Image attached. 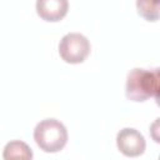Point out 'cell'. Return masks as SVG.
<instances>
[{
	"mask_svg": "<svg viewBox=\"0 0 160 160\" xmlns=\"http://www.w3.org/2000/svg\"><path fill=\"white\" fill-rule=\"evenodd\" d=\"M90 41L80 32H69L59 42V55L68 64H80L90 54Z\"/></svg>",
	"mask_w": 160,
	"mask_h": 160,
	"instance_id": "cell-3",
	"label": "cell"
},
{
	"mask_svg": "<svg viewBox=\"0 0 160 160\" xmlns=\"http://www.w3.org/2000/svg\"><path fill=\"white\" fill-rule=\"evenodd\" d=\"M116 145L125 156L135 158L145 151L146 141L140 131L132 128H124L116 135Z\"/></svg>",
	"mask_w": 160,
	"mask_h": 160,
	"instance_id": "cell-4",
	"label": "cell"
},
{
	"mask_svg": "<svg viewBox=\"0 0 160 160\" xmlns=\"http://www.w3.org/2000/svg\"><path fill=\"white\" fill-rule=\"evenodd\" d=\"M138 14L148 21L159 19V0H136Z\"/></svg>",
	"mask_w": 160,
	"mask_h": 160,
	"instance_id": "cell-7",
	"label": "cell"
},
{
	"mask_svg": "<svg viewBox=\"0 0 160 160\" xmlns=\"http://www.w3.org/2000/svg\"><path fill=\"white\" fill-rule=\"evenodd\" d=\"M68 10V0H36V12L45 21H60L65 18Z\"/></svg>",
	"mask_w": 160,
	"mask_h": 160,
	"instance_id": "cell-5",
	"label": "cell"
},
{
	"mask_svg": "<svg viewBox=\"0 0 160 160\" xmlns=\"http://www.w3.org/2000/svg\"><path fill=\"white\" fill-rule=\"evenodd\" d=\"M159 80V69L145 70L135 68L128 74L125 95L129 100L136 102H142L150 98L158 100L160 91Z\"/></svg>",
	"mask_w": 160,
	"mask_h": 160,
	"instance_id": "cell-1",
	"label": "cell"
},
{
	"mask_svg": "<svg viewBox=\"0 0 160 160\" xmlns=\"http://www.w3.org/2000/svg\"><path fill=\"white\" fill-rule=\"evenodd\" d=\"M32 151L29 148V145L21 140H12L8 142L4 148L2 158L6 160L12 159H22V160H31L32 159Z\"/></svg>",
	"mask_w": 160,
	"mask_h": 160,
	"instance_id": "cell-6",
	"label": "cell"
},
{
	"mask_svg": "<svg viewBox=\"0 0 160 160\" xmlns=\"http://www.w3.org/2000/svg\"><path fill=\"white\" fill-rule=\"evenodd\" d=\"M34 140L45 152H58L68 142V130L56 119H44L34 129Z\"/></svg>",
	"mask_w": 160,
	"mask_h": 160,
	"instance_id": "cell-2",
	"label": "cell"
}]
</instances>
